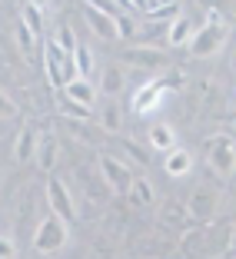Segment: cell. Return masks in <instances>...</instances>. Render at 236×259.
<instances>
[{"instance_id": "6da1fadb", "label": "cell", "mask_w": 236, "mask_h": 259, "mask_svg": "<svg viewBox=\"0 0 236 259\" xmlns=\"http://www.w3.org/2000/svg\"><path fill=\"white\" fill-rule=\"evenodd\" d=\"M67 239H70V223L50 213V216H44V220L37 223V229H33V252L54 256V252H60L63 246H67Z\"/></svg>"}, {"instance_id": "7a4b0ae2", "label": "cell", "mask_w": 236, "mask_h": 259, "mask_svg": "<svg viewBox=\"0 0 236 259\" xmlns=\"http://www.w3.org/2000/svg\"><path fill=\"white\" fill-rule=\"evenodd\" d=\"M226 37H229V27H226V23H203V27H200V33L193 37V44H190V54L200 57V60L216 57L223 50V44H226Z\"/></svg>"}, {"instance_id": "3957f363", "label": "cell", "mask_w": 236, "mask_h": 259, "mask_svg": "<svg viewBox=\"0 0 236 259\" xmlns=\"http://www.w3.org/2000/svg\"><path fill=\"white\" fill-rule=\"evenodd\" d=\"M206 160H210V166H213L220 176H229L236 169V146H233V140H229L226 133L210 137L206 140Z\"/></svg>"}, {"instance_id": "277c9868", "label": "cell", "mask_w": 236, "mask_h": 259, "mask_svg": "<svg viewBox=\"0 0 236 259\" xmlns=\"http://www.w3.org/2000/svg\"><path fill=\"white\" fill-rule=\"evenodd\" d=\"M100 176H103V183H107L110 193H130L133 190V180H137V176L130 173L127 163H120L116 156H100Z\"/></svg>"}, {"instance_id": "5b68a950", "label": "cell", "mask_w": 236, "mask_h": 259, "mask_svg": "<svg viewBox=\"0 0 236 259\" xmlns=\"http://www.w3.org/2000/svg\"><path fill=\"white\" fill-rule=\"evenodd\" d=\"M47 203H50V213L60 216V220H67V223H73L76 216H80L76 206H73V196H70V190H67V183L57 180V176L47 180Z\"/></svg>"}, {"instance_id": "8992f818", "label": "cell", "mask_w": 236, "mask_h": 259, "mask_svg": "<svg viewBox=\"0 0 236 259\" xmlns=\"http://www.w3.org/2000/svg\"><path fill=\"white\" fill-rule=\"evenodd\" d=\"M84 14H87L90 30L97 33L100 40H107V44H116V40H123V37H120V27H116V20L97 7V0H87V4H84Z\"/></svg>"}, {"instance_id": "52a82bcc", "label": "cell", "mask_w": 236, "mask_h": 259, "mask_svg": "<svg viewBox=\"0 0 236 259\" xmlns=\"http://www.w3.org/2000/svg\"><path fill=\"white\" fill-rule=\"evenodd\" d=\"M67 60L70 57L63 54V47L57 44V40H47L44 44V67H47V80H50V87H67Z\"/></svg>"}, {"instance_id": "ba28073f", "label": "cell", "mask_w": 236, "mask_h": 259, "mask_svg": "<svg viewBox=\"0 0 236 259\" xmlns=\"http://www.w3.org/2000/svg\"><path fill=\"white\" fill-rule=\"evenodd\" d=\"M190 220H196V223H210L216 216V206H220V196H216L210 186H200L196 193L190 196Z\"/></svg>"}, {"instance_id": "9c48e42d", "label": "cell", "mask_w": 236, "mask_h": 259, "mask_svg": "<svg viewBox=\"0 0 236 259\" xmlns=\"http://www.w3.org/2000/svg\"><path fill=\"white\" fill-rule=\"evenodd\" d=\"M160 103H163V83L160 80H146V83L137 87V93H133V113L137 116L153 113Z\"/></svg>"}, {"instance_id": "30bf717a", "label": "cell", "mask_w": 236, "mask_h": 259, "mask_svg": "<svg viewBox=\"0 0 236 259\" xmlns=\"http://www.w3.org/2000/svg\"><path fill=\"white\" fill-rule=\"evenodd\" d=\"M196 33H200V23L193 20V17L183 14V17H176V20L167 27V44L170 47H190Z\"/></svg>"}, {"instance_id": "8fae6325", "label": "cell", "mask_w": 236, "mask_h": 259, "mask_svg": "<svg viewBox=\"0 0 236 259\" xmlns=\"http://www.w3.org/2000/svg\"><path fill=\"white\" fill-rule=\"evenodd\" d=\"M123 60H127V63H137V67H143V70H163V67H167L163 50H156L153 44H143V47H137V50H127V54H123Z\"/></svg>"}, {"instance_id": "7c38bea8", "label": "cell", "mask_w": 236, "mask_h": 259, "mask_svg": "<svg viewBox=\"0 0 236 259\" xmlns=\"http://www.w3.org/2000/svg\"><path fill=\"white\" fill-rule=\"evenodd\" d=\"M37 146H40V133H37L33 126H23L20 137H17V143H14V160H17V163L37 160Z\"/></svg>"}, {"instance_id": "4fadbf2b", "label": "cell", "mask_w": 236, "mask_h": 259, "mask_svg": "<svg viewBox=\"0 0 236 259\" xmlns=\"http://www.w3.org/2000/svg\"><path fill=\"white\" fill-rule=\"evenodd\" d=\"M193 169V153L183 150V146H176V150H170L167 156H163V173L173 176V180H180V176H186Z\"/></svg>"}, {"instance_id": "5bb4252c", "label": "cell", "mask_w": 236, "mask_h": 259, "mask_svg": "<svg viewBox=\"0 0 236 259\" xmlns=\"http://www.w3.org/2000/svg\"><path fill=\"white\" fill-rule=\"evenodd\" d=\"M63 97L80 103V107H93L97 103V87H93V80H73V83L63 87Z\"/></svg>"}, {"instance_id": "9a60e30c", "label": "cell", "mask_w": 236, "mask_h": 259, "mask_svg": "<svg viewBox=\"0 0 236 259\" xmlns=\"http://www.w3.org/2000/svg\"><path fill=\"white\" fill-rule=\"evenodd\" d=\"M140 14H146V20H170L173 23L176 17H183V7L180 4H140Z\"/></svg>"}, {"instance_id": "2e32d148", "label": "cell", "mask_w": 236, "mask_h": 259, "mask_svg": "<svg viewBox=\"0 0 236 259\" xmlns=\"http://www.w3.org/2000/svg\"><path fill=\"white\" fill-rule=\"evenodd\" d=\"M186 220H190V206L180 199H167L160 206V223H167V226H183Z\"/></svg>"}, {"instance_id": "e0dca14e", "label": "cell", "mask_w": 236, "mask_h": 259, "mask_svg": "<svg viewBox=\"0 0 236 259\" xmlns=\"http://www.w3.org/2000/svg\"><path fill=\"white\" fill-rule=\"evenodd\" d=\"M150 146L153 150H176V133L173 126H167V123H153L150 126Z\"/></svg>"}, {"instance_id": "ac0fdd59", "label": "cell", "mask_w": 236, "mask_h": 259, "mask_svg": "<svg viewBox=\"0 0 236 259\" xmlns=\"http://www.w3.org/2000/svg\"><path fill=\"white\" fill-rule=\"evenodd\" d=\"M20 14H23V27L33 33V37L40 40V33H44V4H23L20 7Z\"/></svg>"}, {"instance_id": "d6986e66", "label": "cell", "mask_w": 236, "mask_h": 259, "mask_svg": "<svg viewBox=\"0 0 236 259\" xmlns=\"http://www.w3.org/2000/svg\"><path fill=\"white\" fill-rule=\"evenodd\" d=\"M37 166L44 169V173H54V166H57V140H54V137H40Z\"/></svg>"}, {"instance_id": "ffe728a7", "label": "cell", "mask_w": 236, "mask_h": 259, "mask_svg": "<svg viewBox=\"0 0 236 259\" xmlns=\"http://www.w3.org/2000/svg\"><path fill=\"white\" fill-rule=\"evenodd\" d=\"M123 83H127L123 70H120V67H107V70H103V80H100V90H103L110 100H113V97H120Z\"/></svg>"}, {"instance_id": "44dd1931", "label": "cell", "mask_w": 236, "mask_h": 259, "mask_svg": "<svg viewBox=\"0 0 236 259\" xmlns=\"http://www.w3.org/2000/svg\"><path fill=\"white\" fill-rule=\"evenodd\" d=\"M73 63H76V73H80V80H90V73H93V54H90V47H87V44L76 47Z\"/></svg>"}, {"instance_id": "7402d4cb", "label": "cell", "mask_w": 236, "mask_h": 259, "mask_svg": "<svg viewBox=\"0 0 236 259\" xmlns=\"http://www.w3.org/2000/svg\"><path fill=\"white\" fill-rule=\"evenodd\" d=\"M54 40H57V44L63 47V54H67V57H73V54H76V47H80V40H76L73 27H67V23H60V27H57Z\"/></svg>"}, {"instance_id": "603a6c76", "label": "cell", "mask_w": 236, "mask_h": 259, "mask_svg": "<svg viewBox=\"0 0 236 259\" xmlns=\"http://www.w3.org/2000/svg\"><path fill=\"white\" fill-rule=\"evenodd\" d=\"M130 196H133V203H137V206L153 203V186H150V180H146V176H137V180H133V190H130Z\"/></svg>"}, {"instance_id": "cb8c5ba5", "label": "cell", "mask_w": 236, "mask_h": 259, "mask_svg": "<svg viewBox=\"0 0 236 259\" xmlns=\"http://www.w3.org/2000/svg\"><path fill=\"white\" fill-rule=\"evenodd\" d=\"M100 123H103V130H110V133H116V130L123 126V123H120V103H116V100H110L107 107H103Z\"/></svg>"}, {"instance_id": "d4e9b609", "label": "cell", "mask_w": 236, "mask_h": 259, "mask_svg": "<svg viewBox=\"0 0 236 259\" xmlns=\"http://www.w3.org/2000/svg\"><path fill=\"white\" fill-rule=\"evenodd\" d=\"M17 44H20V50H23V54L30 57V54H33V44H37V37H33V33H30V30H27V27L20 23V27H17Z\"/></svg>"}, {"instance_id": "484cf974", "label": "cell", "mask_w": 236, "mask_h": 259, "mask_svg": "<svg viewBox=\"0 0 236 259\" xmlns=\"http://www.w3.org/2000/svg\"><path fill=\"white\" fill-rule=\"evenodd\" d=\"M63 110H67L73 120H87V116H90V107H80V103H73V100H67V97H63Z\"/></svg>"}, {"instance_id": "4316f807", "label": "cell", "mask_w": 236, "mask_h": 259, "mask_svg": "<svg viewBox=\"0 0 236 259\" xmlns=\"http://www.w3.org/2000/svg\"><path fill=\"white\" fill-rule=\"evenodd\" d=\"M0 256H4V259H14L17 256V243H14V236H10V233L4 236V243H0Z\"/></svg>"}, {"instance_id": "83f0119b", "label": "cell", "mask_w": 236, "mask_h": 259, "mask_svg": "<svg viewBox=\"0 0 236 259\" xmlns=\"http://www.w3.org/2000/svg\"><path fill=\"white\" fill-rule=\"evenodd\" d=\"M206 23H226V17L220 10H206Z\"/></svg>"}, {"instance_id": "f1b7e54d", "label": "cell", "mask_w": 236, "mask_h": 259, "mask_svg": "<svg viewBox=\"0 0 236 259\" xmlns=\"http://www.w3.org/2000/svg\"><path fill=\"white\" fill-rule=\"evenodd\" d=\"M229 246H233V249H236V229H233V236H229Z\"/></svg>"}]
</instances>
